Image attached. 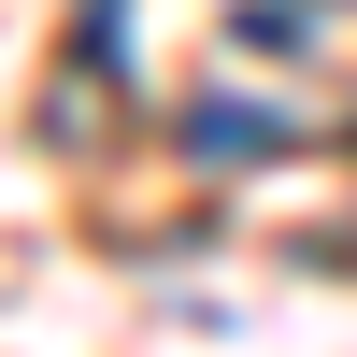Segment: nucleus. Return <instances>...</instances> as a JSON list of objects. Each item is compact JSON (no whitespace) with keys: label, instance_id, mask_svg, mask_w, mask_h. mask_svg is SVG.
Here are the masks:
<instances>
[{"label":"nucleus","instance_id":"f257e3e1","mask_svg":"<svg viewBox=\"0 0 357 357\" xmlns=\"http://www.w3.org/2000/svg\"><path fill=\"white\" fill-rule=\"evenodd\" d=\"M186 143H200L215 172H243V158H286L301 129H286V114H257V100H200V114H186Z\"/></svg>","mask_w":357,"mask_h":357},{"label":"nucleus","instance_id":"f03ea898","mask_svg":"<svg viewBox=\"0 0 357 357\" xmlns=\"http://www.w3.org/2000/svg\"><path fill=\"white\" fill-rule=\"evenodd\" d=\"M229 43H243V57H314V15H301V0H243Z\"/></svg>","mask_w":357,"mask_h":357}]
</instances>
